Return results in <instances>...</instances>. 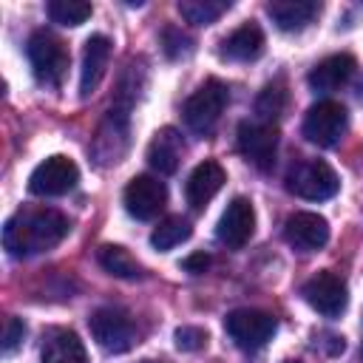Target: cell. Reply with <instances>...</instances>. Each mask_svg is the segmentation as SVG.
Returning a JSON list of instances; mask_svg holds the SVG:
<instances>
[{
    "label": "cell",
    "instance_id": "obj_1",
    "mask_svg": "<svg viewBox=\"0 0 363 363\" xmlns=\"http://www.w3.org/2000/svg\"><path fill=\"white\" fill-rule=\"evenodd\" d=\"M68 230H71V224L60 210H54V207H26V210H17L6 221L3 247L17 258L40 255L45 250H54L68 235Z\"/></svg>",
    "mask_w": 363,
    "mask_h": 363
},
{
    "label": "cell",
    "instance_id": "obj_2",
    "mask_svg": "<svg viewBox=\"0 0 363 363\" xmlns=\"http://www.w3.org/2000/svg\"><path fill=\"white\" fill-rule=\"evenodd\" d=\"M26 54H28V62H31V71H34L37 82L54 85V88L62 82V77L68 71V62H71V54H68L65 43L60 37L40 28L28 37Z\"/></svg>",
    "mask_w": 363,
    "mask_h": 363
},
{
    "label": "cell",
    "instance_id": "obj_3",
    "mask_svg": "<svg viewBox=\"0 0 363 363\" xmlns=\"http://www.w3.org/2000/svg\"><path fill=\"white\" fill-rule=\"evenodd\" d=\"M230 102V88L221 82V79H207L187 102H184V122L193 133H210L216 128V122L221 119L224 108Z\"/></svg>",
    "mask_w": 363,
    "mask_h": 363
},
{
    "label": "cell",
    "instance_id": "obj_4",
    "mask_svg": "<svg viewBox=\"0 0 363 363\" xmlns=\"http://www.w3.org/2000/svg\"><path fill=\"white\" fill-rule=\"evenodd\" d=\"M337 187H340L337 173L323 159H303V162L292 164V170L286 173V190L306 201L332 199L337 193Z\"/></svg>",
    "mask_w": 363,
    "mask_h": 363
},
{
    "label": "cell",
    "instance_id": "obj_5",
    "mask_svg": "<svg viewBox=\"0 0 363 363\" xmlns=\"http://www.w3.org/2000/svg\"><path fill=\"white\" fill-rule=\"evenodd\" d=\"M88 326H91L94 340H96L105 352H111V354L128 352V349L136 343V323H133V318H130L125 309L102 306V309H96V312L88 318Z\"/></svg>",
    "mask_w": 363,
    "mask_h": 363
},
{
    "label": "cell",
    "instance_id": "obj_6",
    "mask_svg": "<svg viewBox=\"0 0 363 363\" xmlns=\"http://www.w3.org/2000/svg\"><path fill=\"white\" fill-rule=\"evenodd\" d=\"M346 125H349L346 108L335 99H320L306 111L301 130H303L306 142H312L318 147H332L346 133Z\"/></svg>",
    "mask_w": 363,
    "mask_h": 363
},
{
    "label": "cell",
    "instance_id": "obj_7",
    "mask_svg": "<svg viewBox=\"0 0 363 363\" xmlns=\"http://www.w3.org/2000/svg\"><path fill=\"white\" fill-rule=\"evenodd\" d=\"M275 318L261 309H233L224 318V332L241 349H261L275 335Z\"/></svg>",
    "mask_w": 363,
    "mask_h": 363
},
{
    "label": "cell",
    "instance_id": "obj_8",
    "mask_svg": "<svg viewBox=\"0 0 363 363\" xmlns=\"http://www.w3.org/2000/svg\"><path fill=\"white\" fill-rule=\"evenodd\" d=\"M235 142H238L241 156L250 164H255L258 170H269L275 164V153H278V130H275V125L244 119L238 125Z\"/></svg>",
    "mask_w": 363,
    "mask_h": 363
},
{
    "label": "cell",
    "instance_id": "obj_9",
    "mask_svg": "<svg viewBox=\"0 0 363 363\" xmlns=\"http://www.w3.org/2000/svg\"><path fill=\"white\" fill-rule=\"evenodd\" d=\"M77 179H79V167L74 164V159L48 156L28 176V190L34 196H65L68 190H74Z\"/></svg>",
    "mask_w": 363,
    "mask_h": 363
},
{
    "label": "cell",
    "instance_id": "obj_10",
    "mask_svg": "<svg viewBox=\"0 0 363 363\" xmlns=\"http://www.w3.org/2000/svg\"><path fill=\"white\" fill-rule=\"evenodd\" d=\"M303 301L315 312H320L326 318H337L346 309L349 292H346V284L340 275H335L332 269H320L303 284Z\"/></svg>",
    "mask_w": 363,
    "mask_h": 363
},
{
    "label": "cell",
    "instance_id": "obj_11",
    "mask_svg": "<svg viewBox=\"0 0 363 363\" xmlns=\"http://www.w3.org/2000/svg\"><path fill=\"white\" fill-rule=\"evenodd\" d=\"M122 201H125V210L139 218V221H147L153 216H159V210L164 207L167 201V187L164 182H159L156 176H133L122 193Z\"/></svg>",
    "mask_w": 363,
    "mask_h": 363
},
{
    "label": "cell",
    "instance_id": "obj_12",
    "mask_svg": "<svg viewBox=\"0 0 363 363\" xmlns=\"http://www.w3.org/2000/svg\"><path fill=\"white\" fill-rule=\"evenodd\" d=\"M252 233H255V210H252V201L244 199V196H235L227 204V210L221 213L218 227H216V235L230 250H241L252 238Z\"/></svg>",
    "mask_w": 363,
    "mask_h": 363
},
{
    "label": "cell",
    "instance_id": "obj_13",
    "mask_svg": "<svg viewBox=\"0 0 363 363\" xmlns=\"http://www.w3.org/2000/svg\"><path fill=\"white\" fill-rule=\"evenodd\" d=\"M284 238L289 247H295L298 252H315L329 241V224L323 216L318 213H292L284 224Z\"/></svg>",
    "mask_w": 363,
    "mask_h": 363
},
{
    "label": "cell",
    "instance_id": "obj_14",
    "mask_svg": "<svg viewBox=\"0 0 363 363\" xmlns=\"http://www.w3.org/2000/svg\"><path fill=\"white\" fill-rule=\"evenodd\" d=\"M108 60H111V40L105 34H91L82 48V71H79V94L82 96H91L96 91V85L105 77Z\"/></svg>",
    "mask_w": 363,
    "mask_h": 363
},
{
    "label": "cell",
    "instance_id": "obj_15",
    "mask_svg": "<svg viewBox=\"0 0 363 363\" xmlns=\"http://www.w3.org/2000/svg\"><path fill=\"white\" fill-rule=\"evenodd\" d=\"M354 68H357V62H354L352 54H332V57L320 60V62L309 71L306 79H309V88H312V91L332 94V91L343 88V85L352 79Z\"/></svg>",
    "mask_w": 363,
    "mask_h": 363
},
{
    "label": "cell",
    "instance_id": "obj_16",
    "mask_svg": "<svg viewBox=\"0 0 363 363\" xmlns=\"http://www.w3.org/2000/svg\"><path fill=\"white\" fill-rule=\"evenodd\" d=\"M43 363H88V352L77 332L71 329H48L40 346Z\"/></svg>",
    "mask_w": 363,
    "mask_h": 363
},
{
    "label": "cell",
    "instance_id": "obj_17",
    "mask_svg": "<svg viewBox=\"0 0 363 363\" xmlns=\"http://www.w3.org/2000/svg\"><path fill=\"white\" fill-rule=\"evenodd\" d=\"M224 167L218 162H201L193 167V173L187 176V184H184V196H187V204L193 210H201L224 184Z\"/></svg>",
    "mask_w": 363,
    "mask_h": 363
},
{
    "label": "cell",
    "instance_id": "obj_18",
    "mask_svg": "<svg viewBox=\"0 0 363 363\" xmlns=\"http://www.w3.org/2000/svg\"><path fill=\"white\" fill-rule=\"evenodd\" d=\"M182 153H184V145H182V136L176 128H162L153 133L150 145H147V164L162 173V176H170L179 170V162H182Z\"/></svg>",
    "mask_w": 363,
    "mask_h": 363
},
{
    "label": "cell",
    "instance_id": "obj_19",
    "mask_svg": "<svg viewBox=\"0 0 363 363\" xmlns=\"http://www.w3.org/2000/svg\"><path fill=\"white\" fill-rule=\"evenodd\" d=\"M267 14L281 31H301L320 14V3L318 0H272L267 3Z\"/></svg>",
    "mask_w": 363,
    "mask_h": 363
},
{
    "label": "cell",
    "instance_id": "obj_20",
    "mask_svg": "<svg viewBox=\"0 0 363 363\" xmlns=\"http://www.w3.org/2000/svg\"><path fill=\"white\" fill-rule=\"evenodd\" d=\"M264 51V31L258 28V23H244L235 31H230L221 43V57L233 60V62H250L258 60Z\"/></svg>",
    "mask_w": 363,
    "mask_h": 363
},
{
    "label": "cell",
    "instance_id": "obj_21",
    "mask_svg": "<svg viewBox=\"0 0 363 363\" xmlns=\"http://www.w3.org/2000/svg\"><path fill=\"white\" fill-rule=\"evenodd\" d=\"M96 261H99V267H102L108 275H113V278L136 281V278L145 275L142 264H139L125 247H119V244H102V247L96 250Z\"/></svg>",
    "mask_w": 363,
    "mask_h": 363
},
{
    "label": "cell",
    "instance_id": "obj_22",
    "mask_svg": "<svg viewBox=\"0 0 363 363\" xmlns=\"http://www.w3.org/2000/svg\"><path fill=\"white\" fill-rule=\"evenodd\" d=\"M286 102H289V94H286L284 79H272V82H267L264 91L258 94V99H255V113H258L261 122L272 125L275 119L284 116Z\"/></svg>",
    "mask_w": 363,
    "mask_h": 363
},
{
    "label": "cell",
    "instance_id": "obj_23",
    "mask_svg": "<svg viewBox=\"0 0 363 363\" xmlns=\"http://www.w3.org/2000/svg\"><path fill=\"white\" fill-rule=\"evenodd\" d=\"M190 235H193V227H190L187 218H182V216H167V218H162V221L153 227L150 244H153L156 250L167 252V250H173L176 244L187 241Z\"/></svg>",
    "mask_w": 363,
    "mask_h": 363
},
{
    "label": "cell",
    "instance_id": "obj_24",
    "mask_svg": "<svg viewBox=\"0 0 363 363\" xmlns=\"http://www.w3.org/2000/svg\"><path fill=\"white\" fill-rule=\"evenodd\" d=\"M176 9H179V14L187 23H193V26H210V23H216L230 9V0H182Z\"/></svg>",
    "mask_w": 363,
    "mask_h": 363
},
{
    "label": "cell",
    "instance_id": "obj_25",
    "mask_svg": "<svg viewBox=\"0 0 363 363\" xmlns=\"http://www.w3.org/2000/svg\"><path fill=\"white\" fill-rule=\"evenodd\" d=\"M91 3L85 0H51L48 3V17L51 23H60V26H79L91 17Z\"/></svg>",
    "mask_w": 363,
    "mask_h": 363
},
{
    "label": "cell",
    "instance_id": "obj_26",
    "mask_svg": "<svg viewBox=\"0 0 363 363\" xmlns=\"http://www.w3.org/2000/svg\"><path fill=\"white\" fill-rule=\"evenodd\" d=\"M162 48H164L167 60H179V57H187L193 51V40L182 28L164 26V31H162Z\"/></svg>",
    "mask_w": 363,
    "mask_h": 363
},
{
    "label": "cell",
    "instance_id": "obj_27",
    "mask_svg": "<svg viewBox=\"0 0 363 363\" xmlns=\"http://www.w3.org/2000/svg\"><path fill=\"white\" fill-rule=\"evenodd\" d=\"M207 343V332L199 326H179L176 329V346L182 352H199Z\"/></svg>",
    "mask_w": 363,
    "mask_h": 363
},
{
    "label": "cell",
    "instance_id": "obj_28",
    "mask_svg": "<svg viewBox=\"0 0 363 363\" xmlns=\"http://www.w3.org/2000/svg\"><path fill=\"white\" fill-rule=\"evenodd\" d=\"M23 337H26V323L20 318H9L6 320V329H3V352L11 354L23 343Z\"/></svg>",
    "mask_w": 363,
    "mask_h": 363
},
{
    "label": "cell",
    "instance_id": "obj_29",
    "mask_svg": "<svg viewBox=\"0 0 363 363\" xmlns=\"http://www.w3.org/2000/svg\"><path fill=\"white\" fill-rule=\"evenodd\" d=\"M182 267H184L187 272H204V269L210 267V255H204V252H196V255L184 258V261H182Z\"/></svg>",
    "mask_w": 363,
    "mask_h": 363
},
{
    "label": "cell",
    "instance_id": "obj_30",
    "mask_svg": "<svg viewBox=\"0 0 363 363\" xmlns=\"http://www.w3.org/2000/svg\"><path fill=\"white\" fill-rule=\"evenodd\" d=\"M289 363H295V360H289Z\"/></svg>",
    "mask_w": 363,
    "mask_h": 363
}]
</instances>
